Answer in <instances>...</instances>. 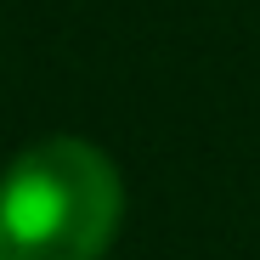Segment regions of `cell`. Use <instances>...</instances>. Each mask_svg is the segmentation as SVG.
<instances>
[{
  "label": "cell",
  "instance_id": "obj_1",
  "mask_svg": "<svg viewBox=\"0 0 260 260\" xmlns=\"http://www.w3.org/2000/svg\"><path fill=\"white\" fill-rule=\"evenodd\" d=\"M119 221V164L85 136H40L0 176V260H102Z\"/></svg>",
  "mask_w": 260,
  "mask_h": 260
}]
</instances>
